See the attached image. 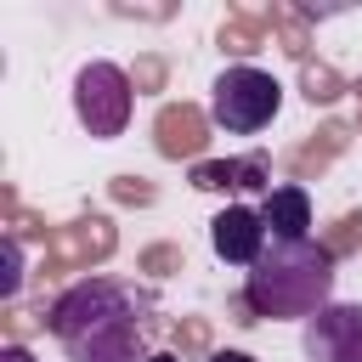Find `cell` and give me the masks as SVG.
Returning <instances> with one entry per match:
<instances>
[{
  "instance_id": "10",
  "label": "cell",
  "mask_w": 362,
  "mask_h": 362,
  "mask_svg": "<svg viewBox=\"0 0 362 362\" xmlns=\"http://www.w3.org/2000/svg\"><path fill=\"white\" fill-rule=\"evenodd\" d=\"M300 90H305V102H334L345 85H339V74H334L328 62H305V74H300Z\"/></svg>"
},
{
  "instance_id": "5",
  "label": "cell",
  "mask_w": 362,
  "mask_h": 362,
  "mask_svg": "<svg viewBox=\"0 0 362 362\" xmlns=\"http://www.w3.org/2000/svg\"><path fill=\"white\" fill-rule=\"evenodd\" d=\"M300 351H305V362H362V305L328 300V305L305 322Z\"/></svg>"
},
{
  "instance_id": "17",
  "label": "cell",
  "mask_w": 362,
  "mask_h": 362,
  "mask_svg": "<svg viewBox=\"0 0 362 362\" xmlns=\"http://www.w3.org/2000/svg\"><path fill=\"white\" fill-rule=\"evenodd\" d=\"M147 362H175V356H147Z\"/></svg>"
},
{
  "instance_id": "1",
  "label": "cell",
  "mask_w": 362,
  "mask_h": 362,
  "mask_svg": "<svg viewBox=\"0 0 362 362\" xmlns=\"http://www.w3.org/2000/svg\"><path fill=\"white\" fill-rule=\"evenodd\" d=\"M147 300H136L130 283L119 277H85L74 288H62L45 311V328L57 334V345L68 351V362H147L141 356V334L147 322L136 317Z\"/></svg>"
},
{
  "instance_id": "8",
  "label": "cell",
  "mask_w": 362,
  "mask_h": 362,
  "mask_svg": "<svg viewBox=\"0 0 362 362\" xmlns=\"http://www.w3.org/2000/svg\"><path fill=\"white\" fill-rule=\"evenodd\" d=\"M260 221H266V232L283 238V243L311 238V198H305V187H272V192L260 198Z\"/></svg>"
},
{
  "instance_id": "4",
  "label": "cell",
  "mask_w": 362,
  "mask_h": 362,
  "mask_svg": "<svg viewBox=\"0 0 362 362\" xmlns=\"http://www.w3.org/2000/svg\"><path fill=\"white\" fill-rule=\"evenodd\" d=\"M130 102H136V79H130L119 62H85V68L74 74V113H79V124H85L96 141L124 136Z\"/></svg>"
},
{
  "instance_id": "12",
  "label": "cell",
  "mask_w": 362,
  "mask_h": 362,
  "mask_svg": "<svg viewBox=\"0 0 362 362\" xmlns=\"http://www.w3.org/2000/svg\"><path fill=\"white\" fill-rule=\"evenodd\" d=\"M17 283H23V249H17V238H6V272H0V294H17Z\"/></svg>"
},
{
  "instance_id": "13",
  "label": "cell",
  "mask_w": 362,
  "mask_h": 362,
  "mask_svg": "<svg viewBox=\"0 0 362 362\" xmlns=\"http://www.w3.org/2000/svg\"><path fill=\"white\" fill-rule=\"evenodd\" d=\"M130 79H136V85H147V90H158V85H164V62H158V57H141Z\"/></svg>"
},
{
  "instance_id": "16",
  "label": "cell",
  "mask_w": 362,
  "mask_h": 362,
  "mask_svg": "<svg viewBox=\"0 0 362 362\" xmlns=\"http://www.w3.org/2000/svg\"><path fill=\"white\" fill-rule=\"evenodd\" d=\"M209 362H255V356H249V351H215Z\"/></svg>"
},
{
  "instance_id": "3",
  "label": "cell",
  "mask_w": 362,
  "mask_h": 362,
  "mask_svg": "<svg viewBox=\"0 0 362 362\" xmlns=\"http://www.w3.org/2000/svg\"><path fill=\"white\" fill-rule=\"evenodd\" d=\"M277 107H283V85H277L266 68H255V62H238V68H226V74L209 85V119H215L226 136H255V130H266V124L277 119Z\"/></svg>"
},
{
  "instance_id": "9",
  "label": "cell",
  "mask_w": 362,
  "mask_h": 362,
  "mask_svg": "<svg viewBox=\"0 0 362 362\" xmlns=\"http://www.w3.org/2000/svg\"><path fill=\"white\" fill-rule=\"evenodd\" d=\"M260 175H266V158H260V153H249V158L198 164V170H192V187H204V192H226V187H260Z\"/></svg>"
},
{
  "instance_id": "2",
  "label": "cell",
  "mask_w": 362,
  "mask_h": 362,
  "mask_svg": "<svg viewBox=\"0 0 362 362\" xmlns=\"http://www.w3.org/2000/svg\"><path fill=\"white\" fill-rule=\"evenodd\" d=\"M328 294H334V249L328 243H311V238H294V243L272 238L266 255L243 277V300H249L255 322L260 317H272V322L305 317L311 322L328 305Z\"/></svg>"
},
{
  "instance_id": "11",
  "label": "cell",
  "mask_w": 362,
  "mask_h": 362,
  "mask_svg": "<svg viewBox=\"0 0 362 362\" xmlns=\"http://www.w3.org/2000/svg\"><path fill=\"white\" fill-rule=\"evenodd\" d=\"M221 51H238V57L260 51V23H243V17L221 23Z\"/></svg>"
},
{
  "instance_id": "6",
  "label": "cell",
  "mask_w": 362,
  "mask_h": 362,
  "mask_svg": "<svg viewBox=\"0 0 362 362\" xmlns=\"http://www.w3.org/2000/svg\"><path fill=\"white\" fill-rule=\"evenodd\" d=\"M266 243H272V232H266L260 209H249V204H232V209H221L209 221V249L226 266H255L266 255Z\"/></svg>"
},
{
  "instance_id": "7",
  "label": "cell",
  "mask_w": 362,
  "mask_h": 362,
  "mask_svg": "<svg viewBox=\"0 0 362 362\" xmlns=\"http://www.w3.org/2000/svg\"><path fill=\"white\" fill-rule=\"evenodd\" d=\"M209 113L204 107H192V102H170L164 113H158V124H153V136H158V153L164 158H198L204 147H209Z\"/></svg>"
},
{
  "instance_id": "14",
  "label": "cell",
  "mask_w": 362,
  "mask_h": 362,
  "mask_svg": "<svg viewBox=\"0 0 362 362\" xmlns=\"http://www.w3.org/2000/svg\"><path fill=\"white\" fill-rule=\"evenodd\" d=\"M119 198H136V204H147V198H153V187H141L136 175H119Z\"/></svg>"
},
{
  "instance_id": "15",
  "label": "cell",
  "mask_w": 362,
  "mask_h": 362,
  "mask_svg": "<svg viewBox=\"0 0 362 362\" xmlns=\"http://www.w3.org/2000/svg\"><path fill=\"white\" fill-rule=\"evenodd\" d=\"M0 362H34V356H28L23 345H6V351H0Z\"/></svg>"
}]
</instances>
